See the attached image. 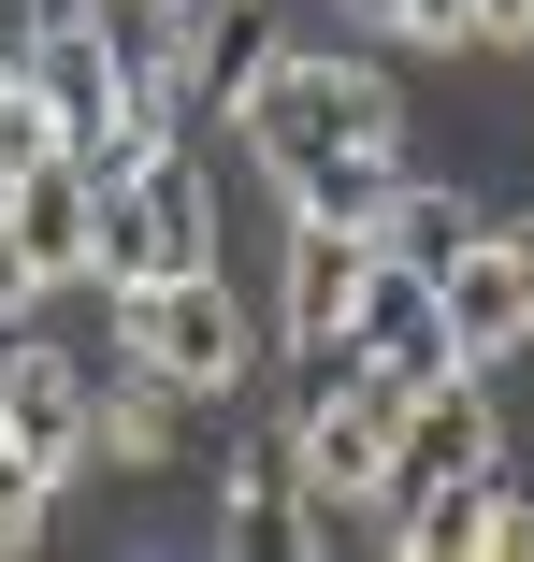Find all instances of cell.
I'll return each mask as SVG.
<instances>
[{
    "label": "cell",
    "instance_id": "6da1fadb",
    "mask_svg": "<svg viewBox=\"0 0 534 562\" xmlns=\"http://www.w3.org/2000/svg\"><path fill=\"white\" fill-rule=\"evenodd\" d=\"M390 131H404V101H390V72L347 58V44H289V58L232 101V145H246L260 173H303V159H333V145H390Z\"/></svg>",
    "mask_w": 534,
    "mask_h": 562
},
{
    "label": "cell",
    "instance_id": "7a4b0ae2",
    "mask_svg": "<svg viewBox=\"0 0 534 562\" xmlns=\"http://www.w3.org/2000/svg\"><path fill=\"white\" fill-rule=\"evenodd\" d=\"M202 260H218V173H202L188 145L101 173V232H87V289L101 303H116V289H159V274H202Z\"/></svg>",
    "mask_w": 534,
    "mask_h": 562
},
{
    "label": "cell",
    "instance_id": "3957f363",
    "mask_svg": "<svg viewBox=\"0 0 534 562\" xmlns=\"http://www.w3.org/2000/svg\"><path fill=\"white\" fill-rule=\"evenodd\" d=\"M390 447H404V390H390L376 361H318V390H303V418H289L303 491L333 505V519H376V533H390Z\"/></svg>",
    "mask_w": 534,
    "mask_h": 562
},
{
    "label": "cell",
    "instance_id": "277c9868",
    "mask_svg": "<svg viewBox=\"0 0 534 562\" xmlns=\"http://www.w3.org/2000/svg\"><path fill=\"white\" fill-rule=\"evenodd\" d=\"M116 347H145L174 390H202V404H232L246 390V361H260V317H246V289L202 260V274H159V289H116Z\"/></svg>",
    "mask_w": 534,
    "mask_h": 562
},
{
    "label": "cell",
    "instance_id": "5b68a950",
    "mask_svg": "<svg viewBox=\"0 0 534 562\" xmlns=\"http://www.w3.org/2000/svg\"><path fill=\"white\" fill-rule=\"evenodd\" d=\"M361 289H376V232H318V216H289V246H275V347H289L303 375L347 361Z\"/></svg>",
    "mask_w": 534,
    "mask_h": 562
},
{
    "label": "cell",
    "instance_id": "8992f818",
    "mask_svg": "<svg viewBox=\"0 0 534 562\" xmlns=\"http://www.w3.org/2000/svg\"><path fill=\"white\" fill-rule=\"evenodd\" d=\"M491 462H520L505 447V404H491V361H463V375H434V390H404V447H390V519L434 491V476H491Z\"/></svg>",
    "mask_w": 534,
    "mask_h": 562
},
{
    "label": "cell",
    "instance_id": "52a82bcc",
    "mask_svg": "<svg viewBox=\"0 0 534 562\" xmlns=\"http://www.w3.org/2000/svg\"><path fill=\"white\" fill-rule=\"evenodd\" d=\"M30 101H44V131H58L73 159H101V173H131V159H145V131H131V87H116V58H101V30H87V15H58V30H44V58H30Z\"/></svg>",
    "mask_w": 534,
    "mask_h": 562
},
{
    "label": "cell",
    "instance_id": "ba28073f",
    "mask_svg": "<svg viewBox=\"0 0 534 562\" xmlns=\"http://www.w3.org/2000/svg\"><path fill=\"white\" fill-rule=\"evenodd\" d=\"M448 289V331H463V361H534V216H491V232L434 274Z\"/></svg>",
    "mask_w": 534,
    "mask_h": 562
},
{
    "label": "cell",
    "instance_id": "9c48e42d",
    "mask_svg": "<svg viewBox=\"0 0 534 562\" xmlns=\"http://www.w3.org/2000/svg\"><path fill=\"white\" fill-rule=\"evenodd\" d=\"M318 533H333V505L303 491V462H289V432L260 447V432H218V548H275V562H303Z\"/></svg>",
    "mask_w": 534,
    "mask_h": 562
},
{
    "label": "cell",
    "instance_id": "30bf717a",
    "mask_svg": "<svg viewBox=\"0 0 534 562\" xmlns=\"http://www.w3.org/2000/svg\"><path fill=\"white\" fill-rule=\"evenodd\" d=\"M0 432H15L44 476H87V462H101L87 361H73V347H44V331H0Z\"/></svg>",
    "mask_w": 534,
    "mask_h": 562
},
{
    "label": "cell",
    "instance_id": "8fae6325",
    "mask_svg": "<svg viewBox=\"0 0 534 562\" xmlns=\"http://www.w3.org/2000/svg\"><path fill=\"white\" fill-rule=\"evenodd\" d=\"M390 548L404 562H477V548H505V562H534V505H520V462H491V476H434L404 519H390Z\"/></svg>",
    "mask_w": 534,
    "mask_h": 562
},
{
    "label": "cell",
    "instance_id": "7c38bea8",
    "mask_svg": "<svg viewBox=\"0 0 534 562\" xmlns=\"http://www.w3.org/2000/svg\"><path fill=\"white\" fill-rule=\"evenodd\" d=\"M347 361H376L390 390H434V375H463L448 289H434V274H404V260H376V289H361V331H347Z\"/></svg>",
    "mask_w": 534,
    "mask_h": 562
},
{
    "label": "cell",
    "instance_id": "4fadbf2b",
    "mask_svg": "<svg viewBox=\"0 0 534 562\" xmlns=\"http://www.w3.org/2000/svg\"><path fill=\"white\" fill-rule=\"evenodd\" d=\"M0 216H15V246L58 274V289H87V232H101V159H30V173H0Z\"/></svg>",
    "mask_w": 534,
    "mask_h": 562
},
{
    "label": "cell",
    "instance_id": "5bb4252c",
    "mask_svg": "<svg viewBox=\"0 0 534 562\" xmlns=\"http://www.w3.org/2000/svg\"><path fill=\"white\" fill-rule=\"evenodd\" d=\"M87 418H101V462H159V447L202 418V390H174L145 347H116V361H87Z\"/></svg>",
    "mask_w": 534,
    "mask_h": 562
},
{
    "label": "cell",
    "instance_id": "9a60e30c",
    "mask_svg": "<svg viewBox=\"0 0 534 562\" xmlns=\"http://www.w3.org/2000/svg\"><path fill=\"white\" fill-rule=\"evenodd\" d=\"M390 188H404V131H390V145H333V159L275 173V216H318V232H376V216H390Z\"/></svg>",
    "mask_w": 534,
    "mask_h": 562
},
{
    "label": "cell",
    "instance_id": "2e32d148",
    "mask_svg": "<svg viewBox=\"0 0 534 562\" xmlns=\"http://www.w3.org/2000/svg\"><path fill=\"white\" fill-rule=\"evenodd\" d=\"M477 232H491V202H463V188H434V173H404V188H390V216H376V260H404V274H448Z\"/></svg>",
    "mask_w": 534,
    "mask_h": 562
},
{
    "label": "cell",
    "instance_id": "e0dca14e",
    "mask_svg": "<svg viewBox=\"0 0 534 562\" xmlns=\"http://www.w3.org/2000/svg\"><path fill=\"white\" fill-rule=\"evenodd\" d=\"M275 58H289V44H275V0H202V58H188L202 116H232V101H246Z\"/></svg>",
    "mask_w": 534,
    "mask_h": 562
},
{
    "label": "cell",
    "instance_id": "ac0fdd59",
    "mask_svg": "<svg viewBox=\"0 0 534 562\" xmlns=\"http://www.w3.org/2000/svg\"><path fill=\"white\" fill-rule=\"evenodd\" d=\"M347 15L390 30L404 58H463V44H477V0H347Z\"/></svg>",
    "mask_w": 534,
    "mask_h": 562
},
{
    "label": "cell",
    "instance_id": "d6986e66",
    "mask_svg": "<svg viewBox=\"0 0 534 562\" xmlns=\"http://www.w3.org/2000/svg\"><path fill=\"white\" fill-rule=\"evenodd\" d=\"M58 491H73V476H44L30 447L0 432V548H44V505H58Z\"/></svg>",
    "mask_w": 534,
    "mask_h": 562
},
{
    "label": "cell",
    "instance_id": "ffe728a7",
    "mask_svg": "<svg viewBox=\"0 0 534 562\" xmlns=\"http://www.w3.org/2000/svg\"><path fill=\"white\" fill-rule=\"evenodd\" d=\"M44 303H58V274H44V260L15 246V216H0V331H30Z\"/></svg>",
    "mask_w": 534,
    "mask_h": 562
},
{
    "label": "cell",
    "instance_id": "44dd1931",
    "mask_svg": "<svg viewBox=\"0 0 534 562\" xmlns=\"http://www.w3.org/2000/svg\"><path fill=\"white\" fill-rule=\"evenodd\" d=\"M477 44H520L534 58V0H477Z\"/></svg>",
    "mask_w": 534,
    "mask_h": 562
}]
</instances>
